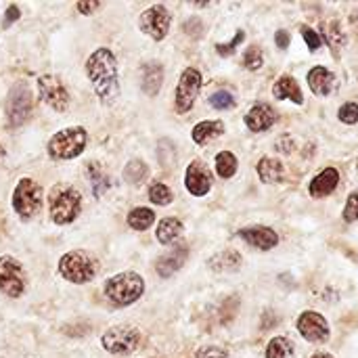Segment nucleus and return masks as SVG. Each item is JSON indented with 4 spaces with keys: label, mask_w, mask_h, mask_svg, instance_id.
<instances>
[{
    "label": "nucleus",
    "mask_w": 358,
    "mask_h": 358,
    "mask_svg": "<svg viewBox=\"0 0 358 358\" xmlns=\"http://www.w3.org/2000/svg\"><path fill=\"white\" fill-rule=\"evenodd\" d=\"M208 266L216 273L220 271H237L241 266V256L233 250H227V252H220L216 254L214 258L208 260Z\"/></svg>",
    "instance_id": "obj_26"
},
{
    "label": "nucleus",
    "mask_w": 358,
    "mask_h": 358,
    "mask_svg": "<svg viewBox=\"0 0 358 358\" xmlns=\"http://www.w3.org/2000/svg\"><path fill=\"white\" fill-rule=\"evenodd\" d=\"M99 260L86 250H71L59 258V275L73 285L90 283L99 275Z\"/></svg>",
    "instance_id": "obj_3"
},
{
    "label": "nucleus",
    "mask_w": 358,
    "mask_h": 358,
    "mask_svg": "<svg viewBox=\"0 0 358 358\" xmlns=\"http://www.w3.org/2000/svg\"><path fill=\"white\" fill-rule=\"evenodd\" d=\"M239 237L256 248V250H262V252H268V250H275L277 243H279V235L268 229V227H250V229H241L239 231Z\"/></svg>",
    "instance_id": "obj_15"
},
{
    "label": "nucleus",
    "mask_w": 358,
    "mask_h": 358,
    "mask_svg": "<svg viewBox=\"0 0 358 358\" xmlns=\"http://www.w3.org/2000/svg\"><path fill=\"white\" fill-rule=\"evenodd\" d=\"M34 111V92L29 88V84L25 82H17L8 94H6V103H4V113H6V122L10 128H19L23 126Z\"/></svg>",
    "instance_id": "obj_7"
},
{
    "label": "nucleus",
    "mask_w": 358,
    "mask_h": 358,
    "mask_svg": "<svg viewBox=\"0 0 358 358\" xmlns=\"http://www.w3.org/2000/svg\"><path fill=\"white\" fill-rule=\"evenodd\" d=\"M258 176L264 185H277L283 180V164L275 157H262L258 162Z\"/></svg>",
    "instance_id": "obj_24"
},
{
    "label": "nucleus",
    "mask_w": 358,
    "mask_h": 358,
    "mask_svg": "<svg viewBox=\"0 0 358 358\" xmlns=\"http://www.w3.org/2000/svg\"><path fill=\"white\" fill-rule=\"evenodd\" d=\"M82 212V193L71 185H57L48 195L50 220L59 227L71 224Z\"/></svg>",
    "instance_id": "obj_4"
},
{
    "label": "nucleus",
    "mask_w": 358,
    "mask_h": 358,
    "mask_svg": "<svg viewBox=\"0 0 358 358\" xmlns=\"http://www.w3.org/2000/svg\"><path fill=\"white\" fill-rule=\"evenodd\" d=\"M302 36H304V42L308 44V48H310V50L321 48V38H319V34H317L315 29H310V27L302 25Z\"/></svg>",
    "instance_id": "obj_38"
},
{
    "label": "nucleus",
    "mask_w": 358,
    "mask_h": 358,
    "mask_svg": "<svg viewBox=\"0 0 358 358\" xmlns=\"http://www.w3.org/2000/svg\"><path fill=\"white\" fill-rule=\"evenodd\" d=\"M86 76L92 84L94 94L103 105H113L120 99V73L117 59L111 48L99 46L86 59Z\"/></svg>",
    "instance_id": "obj_1"
},
{
    "label": "nucleus",
    "mask_w": 358,
    "mask_h": 358,
    "mask_svg": "<svg viewBox=\"0 0 358 358\" xmlns=\"http://www.w3.org/2000/svg\"><path fill=\"white\" fill-rule=\"evenodd\" d=\"M243 65L250 69V71H258L262 65H264V57H262V50L258 46H250L243 55Z\"/></svg>",
    "instance_id": "obj_33"
},
{
    "label": "nucleus",
    "mask_w": 358,
    "mask_h": 358,
    "mask_svg": "<svg viewBox=\"0 0 358 358\" xmlns=\"http://www.w3.org/2000/svg\"><path fill=\"white\" fill-rule=\"evenodd\" d=\"M197 358H229V352L218 346H203L197 350Z\"/></svg>",
    "instance_id": "obj_37"
},
{
    "label": "nucleus",
    "mask_w": 358,
    "mask_h": 358,
    "mask_svg": "<svg viewBox=\"0 0 358 358\" xmlns=\"http://www.w3.org/2000/svg\"><path fill=\"white\" fill-rule=\"evenodd\" d=\"M103 294L107 302L115 308L132 306L145 294V279L134 271L117 273L103 283Z\"/></svg>",
    "instance_id": "obj_2"
},
{
    "label": "nucleus",
    "mask_w": 358,
    "mask_h": 358,
    "mask_svg": "<svg viewBox=\"0 0 358 358\" xmlns=\"http://www.w3.org/2000/svg\"><path fill=\"white\" fill-rule=\"evenodd\" d=\"M86 176H88V182H90V189H92V195L99 199L103 197L109 189H111V178L109 174L105 172V168L96 162H90L86 166Z\"/></svg>",
    "instance_id": "obj_21"
},
{
    "label": "nucleus",
    "mask_w": 358,
    "mask_h": 358,
    "mask_svg": "<svg viewBox=\"0 0 358 358\" xmlns=\"http://www.w3.org/2000/svg\"><path fill=\"white\" fill-rule=\"evenodd\" d=\"M149 199L155 203V206H170L174 201V193L168 185L155 180L149 185Z\"/></svg>",
    "instance_id": "obj_31"
},
{
    "label": "nucleus",
    "mask_w": 358,
    "mask_h": 358,
    "mask_svg": "<svg viewBox=\"0 0 358 358\" xmlns=\"http://www.w3.org/2000/svg\"><path fill=\"white\" fill-rule=\"evenodd\" d=\"M329 29H331V34H327V42H329V46H331L334 50H338V48L344 44V36L340 34L338 23H331V25H329Z\"/></svg>",
    "instance_id": "obj_40"
},
{
    "label": "nucleus",
    "mask_w": 358,
    "mask_h": 358,
    "mask_svg": "<svg viewBox=\"0 0 358 358\" xmlns=\"http://www.w3.org/2000/svg\"><path fill=\"white\" fill-rule=\"evenodd\" d=\"M99 6H101V2H96V0H94V2H78V4H76V8H78L82 15H90V13H94Z\"/></svg>",
    "instance_id": "obj_41"
},
{
    "label": "nucleus",
    "mask_w": 358,
    "mask_h": 358,
    "mask_svg": "<svg viewBox=\"0 0 358 358\" xmlns=\"http://www.w3.org/2000/svg\"><path fill=\"white\" fill-rule=\"evenodd\" d=\"M237 172V157L231 151H222L216 155V174L220 178H231Z\"/></svg>",
    "instance_id": "obj_30"
},
{
    "label": "nucleus",
    "mask_w": 358,
    "mask_h": 358,
    "mask_svg": "<svg viewBox=\"0 0 358 358\" xmlns=\"http://www.w3.org/2000/svg\"><path fill=\"white\" fill-rule=\"evenodd\" d=\"M298 331L304 340L313 344H321L329 340V323L323 315L315 310H306L298 319Z\"/></svg>",
    "instance_id": "obj_13"
},
{
    "label": "nucleus",
    "mask_w": 358,
    "mask_h": 358,
    "mask_svg": "<svg viewBox=\"0 0 358 358\" xmlns=\"http://www.w3.org/2000/svg\"><path fill=\"white\" fill-rule=\"evenodd\" d=\"M243 40H245V31H241V29H239V31L235 34V38H233L229 44H216V50H218V55H220V57H229V55H233V52H235V48H237Z\"/></svg>",
    "instance_id": "obj_34"
},
{
    "label": "nucleus",
    "mask_w": 358,
    "mask_h": 358,
    "mask_svg": "<svg viewBox=\"0 0 358 358\" xmlns=\"http://www.w3.org/2000/svg\"><path fill=\"white\" fill-rule=\"evenodd\" d=\"M27 277L23 264L13 256H0V294L6 298H21L25 294Z\"/></svg>",
    "instance_id": "obj_9"
},
{
    "label": "nucleus",
    "mask_w": 358,
    "mask_h": 358,
    "mask_svg": "<svg viewBox=\"0 0 358 358\" xmlns=\"http://www.w3.org/2000/svg\"><path fill=\"white\" fill-rule=\"evenodd\" d=\"M266 358H294V344L292 340L277 336L266 346Z\"/></svg>",
    "instance_id": "obj_28"
},
{
    "label": "nucleus",
    "mask_w": 358,
    "mask_h": 358,
    "mask_svg": "<svg viewBox=\"0 0 358 358\" xmlns=\"http://www.w3.org/2000/svg\"><path fill=\"white\" fill-rule=\"evenodd\" d=\"M210 105L218 111H224V109H233L235 107V96L229 92V90H218L210 96Z\"/></svg>",
    "instance_id": "obj_32"
},
{
    "label": "nucleus",
    "mask_w": 358,
    "mask_h": 358,
    "mask_svg": "<svg viewBox=\"0 0 358 358\" xmlns=\"http://www.w3.org/2000/svg\"><path fill=\"white\" fill-rule=\"evenodd\" d=\"M338 182H340V172H338L336 168H325L323 172H319V174L310 180L308 191H310L313 197L321 199V197L331 195V193L336 191Z\"/></svg>",
    "instance_id": "obj_19"
},
{
    "label": "nucleus",
    "mask_w": 358,
    "mask_h": 358,
    "mask_svg": "<svg viewBox=\"0 0 358 358\" xmlns=\"http://www.w3.org/2000/svg\"><path fill=\"white\" fill-rule=\"evenodd\" d=\"M338 115H340V120H342L344 124H357L358 103H346V105H342L340 111H338Z\"/></svg>",
    "instance_id": "obj_35"
},
{
    "label": "nucleus",
    "mask_w": 358,
    "mask_h": 358,
    "mask_svg": "<svg viewBox=\"0 0 358 358\" xmlns=\"http://www.w3.org/2000/svg\"><path fill=\"white\" fill-rule=\"evenodd\" d=\"M220 134H224V122H199L191 136L197 145H208L210 141L218 138Z\"/></svg>",
    "instance_id": "obj_25"
},
{
    "label": "nucleus",
    "mask_w": 358,
    "mask_h": 358,
    "mask_svg": "<svg viewBox=\"0 0 358 358\" xmlns=\"http://www.w3.org/2000/svg\"><path fill=\"white\" fill-rule=\"evenodd\" d=\"M2 159H4V147L0 145V164H2Z\"/></svg>",
    "instance_id": "obj_44"
},
{
    "label": "nucleus",
    "mask_w": 358,
    "mask_h": 358,
    "mask_svg": "<svg viewBox=\"0 0 358 358\" xmlns=\"http://www.w3.org/2000/svg\"><path fill=\"white\" fill-rule=\"evenodd\" d=\"M143 342V334L132 327V325H115V327H109L103 338H101V344L103 348L109 352V355H120V357H126V355H132Z\"/></svg>",
    "instance_id": "obj_8"
},
{
    "label": "nucleus",
    "mask_w": 358,
    "mask_h": 358,
    "mask_svg": "<svg viewBox=\"0 0 358 358\" xmlns=\"http://www.w3.org/2000/svg\"><path fill=\"white\" fill-rule=\"evenodd\" d=\"M170 23H172V15H170V10H168L164 4H153V6H149L147 10H143L141 21H138L141 29H143L149 38H153V40H157V42L164 40V38L168 36Z\"/></svg>",
    "instance_id": "obj_12"
},
{
    "label": "nucleus",
    "mask_w": 358,
    "mask_h": 358,
    "mask_svg": "<svg viewBox=\"0 0 358 358\" xmlns=\"http://www.w3.org/2000/svg\"><path fill=\"white\" fill-rule=\"evenodd\" d=\"M147 174H149V168H147V164L141 162V159H132V162H128L126 168H124V180H126L128 185H141V182L147 178Z\"/></svg>",
    "instance_id": "obj_29"
},
{
    "label": "nucleus",
    "mask_w": 358,
    "mask_h": 358,
    "mask_svg": "<svg viewBox=\"0 0 358 358\" xmlns=\"http://www.w3.org/2000/svg\"><path fill=\"white\" fill-rule=\"evenodd\" d=\"M187 256H189L187 245H178V248H174L172 252H166V254H164V256H159V258H157V262H155V271H157V275H159V277H164V279L172 277L174 273H178V271L182 268V264H185Z\"/></svg>",
    "instance_id": "obj_17"
},
{
    "label": "nucleus",
    "mask_w": 358,
    "mask_h": 358,
    "mask_svg": "<svg viewBox=\"0 0 358 358\" xmlns=\"http://www.w3.org/2000/svg\"><path fill=\"white\" fill-rule=\"evenodd\" d=\"M273 96L283 101V99H289L294 101L296 105H302L304 103V96H302V90L298 86V82L292 78V76H281L275 86H273Z\"/></svg>",
    "instance_id": "obj_22"
},
{
    "label": "nucleus",
    "mask_w": 358,
    "mask_h": 358,
    "mask_svg": "<svg viewBox=\"0 0 358 358\" xmlns=\"http://www.w3.org/2000/svg\"><path fill=\"white\" fill-rule=\"evenodd\" d=\"M306 80H308L310 90H313L317 96H327V94L331 92V88H334V82H336L334 73H331L327 67H321V65L313 67V69L308 71Z\"/></svg>",
    "instance_id": "obj_20"
},
{
    "label": "nucleus",
    "mask_w": 358,
    "mask_h": 358,
    "mask_svg": "<svg viewBox=\"0 0 358 358\" xmlns=\"http://www.w3.org/2000/svg\"><path fill=\"white\" fill-rule=\"evenodd\" d=\"M182 231H185V227H182L180 218L168 216V218L159 220L157 231H155V237H157V241H159L162 245H172V243L182 235Z\"/></svg>",
    "instance_id": "obj_23"
},
{
    "label": "nucleus",
    "mask_w": 358,
    "mask_h": 358,
    "mask_svg": "<svg viewBox=\"0 0 358 358\" xmlns=\"http://www.w3.org/2000/svg\"><path fill=\"white\" fill-rule=\"evenodd\" d=\"M185 187L191 195L203 197L212 189V174L201 162H191L185 174Z\"/></svg>",
    "instance_id": "obj_14"
},
{
    "label": "nucleus",
    "mask_w": 358,
    "mask_h": 358,
    "mask_svg": "<svg viewBox=\"0 0 358 358\" xmlns=\"http://www.w3.org/2000/svg\"><path fill=\"white\" fill-rule=\"evenodd\" d=\"M19 17H21V8H19L17 4H8V6H6V10H4L2 27H4V29H6V27H10L15 21H19Z\"/></svg>",
    "instance_id": "obj_39"
},
{
    "label": "nucleus",
    "mask_w": 358,
    "mask_h": 358,
    "mask_svg": "<svg viewBox=\"0 0 358 358\" xmlns=\"http://www.w3.org/2000/svg\"><path fill=\"white\" fill-rule=\"evenodd\" d=\"M344 220L346 222L358 220V191L348 195V201H346V208H344Z\"/></svg>",
    "instance_id": "obj_36"
},
{
    "label": "nucleus",
    "mask_w": 358,
    "mask_h": 358,
    "mask_svg": "<svg viewBox=\"0 0 358 358\" xmlns=\"http://www.w3.org/2000/svg\"><path fill=\"white\" fill-rule=\"evenodd\" d=\"M10 199H13L10 201L13 210L21 220H34L42 210L44 193H42V187L34 178H21L15 185V191H13Z\"/></svg>",
    "instance_id": "obj_6"
},
{
    "label": "nucleus",
    "mask_w": 358,
    "mask_h": 358,
    "mask_svg": "<svg viewBox=\"0 0 358 358\" xmlns=\"http://www.w3.org/2000/svg\"><path fill=\"white\" fill-rule=\"evenodd\" d=\"M155 222V212L149 208H134L128 214V227L134 231H147Z\"/></svg>",
    "instance_id": "obj_27"
},
{
    "label": "nucleus",
    "mask_w": 358,
    "mask_h": 358,
    "mask_svg": "<svg viewBox=\"0 0 358 358\" xmlns=\"http://www.w3.org/2000/svg\"><path fill=\"white\" fill-rule=\"evenodd\" d=\"M164 84V65L157 61H149L141 69V88L147 96H157Z\"/></svg>",
    "instance_id": "obj_18"
},
{
    "label": "nucleus",
    "mask_w": 358,
    "mask_h": 358,
    "mask_svg": "<svg viewBox=\"0 0 358 358\" xmlns=\"http://www.w3.org/2000/svg\"><path fill=\"white\" fill-rule=\"evenodd\" d=\"M88 143V132L82 126H69L63 128L59 132L52 134V138L46 145V151L52 159L57 162H67L73 159L78 155H82V151L86 149Z\"/></svg>",
    "instance_id": "obj_5"
},
{
    "label": "nucleus",
    "mask_w": 358,
    "mask_h": 358,
    "mask_svg": "<svg viewBox=\"0 0 358 358\" xmlns=\"http://www.w3.org/2000/svg\"><path fill=\"white\" fill-rule=\"evenodd\" d=\"M275 42H277V46H279L281 50H285V48L289 46V34H287L285 29H279V31L275 34Z\"/></svg>",
    "instance_id": "obj_42"
},
{
    "label": "nucleus",
    "mask_w": 358,
    "mask_h": 358,
    "mask_svg": "<svg viewBox=\"0 0 358 358\" xmlns=\"http://www.w3.org/2000/svg\"><path fill=\"white\" fill-rule=\"evenodd\" d=\"M201 90V73L195 67H187L180 73L176 92H174V107L178 113H189L195 105V99Z\"/></svg>",
    "instance_id": "obj_10"
},
{
    "label": "nucleus",
    "mask_w": 358,
    "mask_h": 358,
    "mask_svg": "<svg viewBox=\"0 0 358 358\" xmlns=\"http://www.w3.org/2000/svg\"><path fill=\"white\" fill-rule=\"evenodd\" d=\"M275 122H277V113H275V109H273L271 105H266V103L254 105V107L248 111V115H245V126H248L252 132H264V130H268Z\"/></svg>",
    "instance_id": "obj_16"
},
{
    "label": "nucleus",
    "mask_w": 358,
    "mask_h": 358,
    "mask_svg": "<svg viewBox=\"0 0 358 358\" xmlns=\"http://www.w3.org/2000/svg\"><path fill=\"white\" fill-rule=\"evenodd\" d=\"M310 358H334L331 355H327V352H315Z\"/></svg>",
    "instance_id": "obj_43"
},
{
    "label": "nucleus",
    "mask_w": 358,
    "mask_h": 358,
    "mask_svg": "<svg viewBox=\"0 0 358 358\" xmlns=\"http://www.w3.org/2000/svg\"><path fill=\"white\" fill-rule=\"evenodd\" d=\"M38 92H40V99L55 111H65L69 107V92L59 76H52V73L40 76Z\"/></svg>",
    "instance_id": "obj_11"
}]
</instances>
